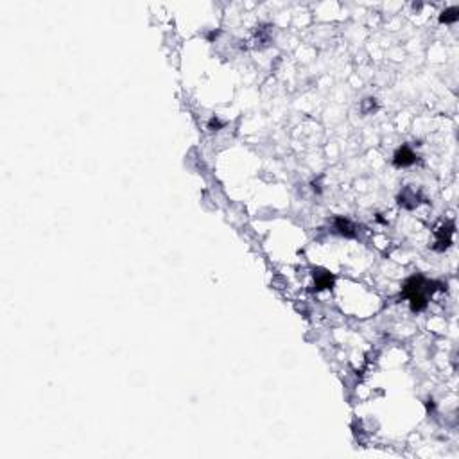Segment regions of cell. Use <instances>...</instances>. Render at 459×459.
<instances>
[{
  "label": "cell",
  "mask_w": 459,
  "mask_h": 459,
  "mask_svg": "<svg viewBox=\"0 0 459 459\" xmlns=\"http://www.w3.org/2000/svg\"><path fill=\"white\" fill-rule=\"evenodd\" d=\"M432 282H427L423 276H412L405 282L403 285V294L409 298L411 301V309L412 310H423L427 307V296L429 292L432 294L436 291V287H430Z\"/></svg>",
  "instance_id": "6da1fadb"
},
{
  "label": "cell",
  "mask_w": 459,
  "mask_h": 459,
  "mask_svg": "<svg viewBox=\"0 0 459 459\" xmlns=\"http://www.w3.org/2000/svg\"><path fill=\"white\" fill-rule=\"evenodd\" d=\"M414 160H416V155L412 153V149L409 146H402L395 153V156H393V163H395L396 167H409V165L414 163Z\"/></svg>",
  "instance_id": "7a4b0ae2"
},
{
  "label": "cell",
  "mask_w": 459,
  "mask_h": 459,
  "mask_svg": "<svg viewBox=\"0 0 459 459\" xmlns=\"http://www.w3.org/2000/svg\"><path fill=\"white\" fill-rule=\"evenodd\" d=\"M452 233H454V226L452 224H448V226H443L441 230H438L436 232V235H438V239H436V244L434 246V249H438V251H443L445 248H448L452 242Z\"/></svg>",
  "instance_id": "3957f363"
},
{
  "label": "cell",
  "mask_w": 459,
  "mask_h": 459,
  "mask_svg": "<svg viewBox=\"0 0 459 459\" xmlns=\"http://www.w3.org/2000/svg\"><path fill=\"white\" fill-rule=\"evenodd\" d=\"M334 228L337 230V233L344 237H355V226L352 224L350 219H344V217H335L334 219Z\"/></svg>",
  "instance_id": "277c9868"
},
{
  "label": "cell",
  "mask_w": 459,
  "mask_h": 459,
  "mask_svg": "<svg viewBox=\"0 0 459 459\" xmlns=\"http://www.w3.org/2000/svg\"><path fill=\"white\" fill-rule=\"evenodd\" d=\"M314 280H316V289H330L334 283V276L328 271H314Z\"/></svg>",
  "instance_id": "5b68a950"
},
{
  "label": "cell",
  "mask_w": 459,
  "mask_h": 459,
  "mask_svg": "<svg viewBox=\"0 0 459 459\" xmlns=\"http://www.w3.org/2000/svg\"><path fill=\"white\" fill-rule=\"evenodd\" d=\"M416 194L412 192L411 189H405L403 190L402 194H400V198H398V203L402 206H405V208H412V206H416Z\"/></svg>",
  "instance_id": "8992f818"
},
{
  "label": "cell",
  "mask_w": 459,
  "mask_h": 459,
  "mask_svg": "<svg viewBox=\"0 0 459 459\" xmlns=\"http://www.w3.org/2000/svg\"><path fill=\"white\" fill-rule=\"evenodd\" d=\"M457 18H459V8H448L441 13L439 22H441V24H454Z\"/></svg>",
  "instance_id": "52a82bcc"
},
{
  "label": "cell",
  "mask_w": 459,
  "mask_h": 459,
  "mask_svg": "<svg viewBox=\"0 0 459 459\" xmlns=\"http://www.w3.org/2000/svg\"><path fill=\"white\" fill-rule=\"evenodd\" d=\"M219 128H223V122H221L219 119H215V117H214V119L208 122V129H212V131H217Z\"/></svg>",
  "instance_id": "ba28073f"
}]
</instances>
